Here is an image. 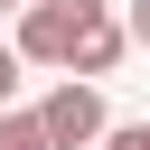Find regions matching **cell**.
I'll return each mask as SVG.
<instances>
[{
    "label": "cell",
    "instance_id": "cell-1",
    "mask_svg": "<svg viewBox=\"0 0 150 150\" xmlns=\"http://www.w3.org/2000/svg\"><path fill=\"white\" fill-rule=\"evenodd\" d=\"M38 131H47L56 150H94V141H103V94H94V84H75V75H66V84H47Z\"/></svg>",
    "mask_w": 150,
    "mask_h": 150
},
{
    "label": "cell",
    "instance_id": "cell-2",
    "mask_svg": "<svg viewBox=\"0 0 150 150\" xmlns=\"http://www.w3.org/2000/svg\"><path fill=\"white\" fill-rule=\"evenodd\" d=\"M75 28H84V19H66V9H38V0H28V9H19V47H9V56H19V66H66Z\"/></svg>",
    "mask_w": 150,
    "mask_h": 150
},
{
    "label": "cell",
    "instance_id": "cell-3",
    "mask_svg": "<svg viewBox=\"0 0 150 150\" xmlns=\"http://www.w3.org/2000/svg\"><path fill=\"white\" fill-rule=\"evenodd\" d=\"M122 47H131V38H122V19H84V28H75V47H66V75H75V84H94V75H112V66H122Z\"/></svg>",
    "mask_w": 150,
    "mask_h": 150
},
{
    "label": "cell",
    "instance_id": "cell-4",
    "mask_svg": "<svg viewBox=\"0 0 150 150\" xmlns=\"http://www.w3.org/2000/svg\"><path fill=\"white\" fill-rule=\"evenodd\" d=\"M0 150H56V141L38 131V112H19V103H9V112H0Z\"/></svg>",
    "mask_w": 150,
    "mask_h": 150
},
{
    "label": "cell",
    "instance_id": "cell-5",
    "mask_svg": "<svg viewBox=\"0 0 150 150\" xmlns=\"http://www.w3.org/2000/svg\"><path fill=\"white\" fill-rule=\"evenodd\" d=\"M122 38H131V47H150V0H131V19H122Z\"/></svg>",
    "mask_w": 150,
    "mask_h": 150
},
{
    "label": "cell",
    "instance_id": "cell-6",
    "mask_svg": "<svg viewBox=\"0 0 150 150\" xmlns=\"http://www.w3.org/2000/svg\"><path fill=\"white\" fill-rule=\"evenodd\" d=\"M38 9H66V19H103V0H38Z\"/></svg>",
    "mask_w": 150,
    "mask_h": 150
},
{
    "label": "cell",
    "instance_id": "cell-7",
    "mask_svg": "<svg viewBox=\"0 0 150 150\" xmlns=\"http://www.w3.org/2000/svg\"><path fill=\"white\" fill-rule=\"evenodd\" d=\"M9 94H19V56L0 47V112H9Z\"/></svg>",
    "mask_w": 150,
    "mask_h": 150
},
{
    "label": "cell",
    "instance_id": "cell-8",
    "mask_svg": "<svg viewBox=\"0 0 150 150\" xmlns=\"http://www.w3.org/2000/svg\"><path fill=\"white\" fill-rule=\"evenodd\" d=\"M112 150H150V122H122V131H112Z\"/></svg>",
    "mask_w": 150,
    "mask_h": 150
},
{
    "label": "cell",
    "instance_id": "cell-9",
    "mask_svg": "<svg viewBox=\"0 0 150 150\" xmlns=\"http://www.w3.org/2000/svg\"><path fill=\"white\" fill-rule=\"evenodd\" d=\"M0 9H28V0H0Z\"/></svg>",
    "mask_w": 150,
    "mask_h": 150
}]
</instances>
